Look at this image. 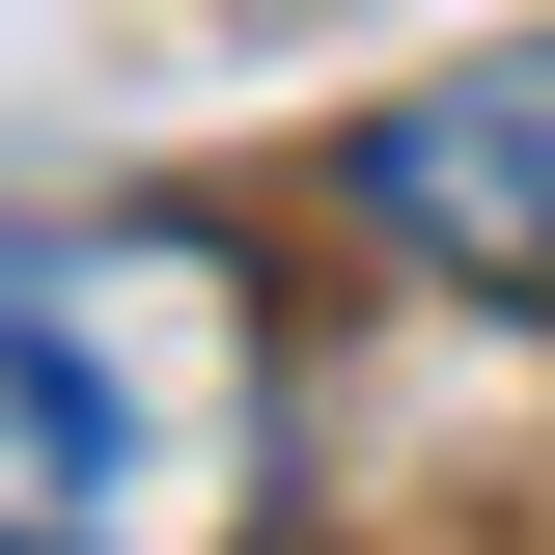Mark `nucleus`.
<instances>
[{
    "mask_svg": "<svg viewBox=\"0 0 555 555\" xmlns=\"http://www.w3.org/2000/svg\"><path fill=\"white\" fill-rule=\"evenodd\" d=\"M361 222H389L416 278H473V306H555V28L361 112Z\"/></svg>",
    "mask_w": 555,
    "mask_h": 555,
    "instance_id": "2",
    "label": "nucleus"
},
{
    "mask_svg": "<svg viewBox=\"0 0 555 555\" xmlns=\"http://www.w3.org/2000/svg\"><path fill=\"white\" fill-rule=\"evenodd\" d=\"M250 444V306L167 222L28 250L0 222V555H195Z\"/></svg>",
    "mask_w": 555,
    "mask_h": 555,
    "instance_id": "1",
    "label": "nucleus"
}]
</instances>
